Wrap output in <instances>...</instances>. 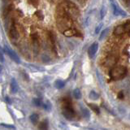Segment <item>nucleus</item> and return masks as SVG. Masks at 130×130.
I'll return each instance as SVG.
<instances>
[{
    "label": "nucleus",
    "mask_w": 130,
    "mask_h": 130,
    "mask_svg": "<svg viewBox=\"0 0 130 130\" xmlns=\"http://www.w3.org/2000/svg\"><path fill=\"white\" fill-rule=\"evenodd\" d=\"M55 17L57 26H58V28L62 32L72 28V20L66 9V5H65V7L63 5H59L57 7L55 12Z\"/></svg>",
    "instance_id": "f257e3e1"
},
{
    "label": "nucleus",
    "mask_w": 130,
    "mask_h": 130,
    "mask_svg": "<svg viewBox=\"0 0 130 130\" xmlns=\"http://www.w3.org/2000/svg\"><path fill=\"white\" fill-rule=\"evenodd\" d=\"M128 73V70L126 67L122 66V65H118V66L114 67L110 71V77L112 80H120L124 79Z\"/></svg>",
    "instance_id": "f03ea898"
},
{
    "label": "nucleus",
    "mask_w": 130,
    "mask_h": 130,
    "mask_svg": "<svg viewBox=\"0 0 130 130\" xmlns=\"http://www.w3.org/2000/svg\"><path fill=\"white\" fill-rule=\"evenodd\" d=\"M63 115L67 120H71L76 116V112L72 107V103L69 99H64L63 107Z\"/></svg>",
    "instance_id": "7ed1b4c3"
},
{
    "label": "nucleus",
    "mask_w": 130,
    "mask_h": 130,
    "mask_svg": "<svg viewBox=\"0 0 130 130\" xmlns=\"http://www.w3.org/2000/svg\"><path fill=\"white\" fill-rule=\"evenodd\" d=\"M9 35L11 38H14L16 39L18 38V31L17 28L15 27V22H12L11 28H10V31H9Z\"/></svg>",
    "instance_id": "20e7f679"
},
{
    "label": "nucleus",
    "mask_w": 130,
    "mask_h": 130,
    "mask_svg": "<svg viewBox=\"0 0 130 130\" xmlns=\"http://www.w3.org/2000/svg\"><path fill=\"white\" fill-rule=\"evenodd\" d=\"M98 49H99V45H98L97 42H94L93 44L91 45V46L89 48V55L90 58H93V57L95 56L96 53L98 51Z\"/></svg>",
    "instance_id": "39448f33"
},
{
    "label": "nucleus",
    "mask_w": 130,
    "mask_h": 130,
    "mask_svg": "<svg viewBox=\"0 0 130 130\" xmlns=\"http://www.w3.org/2000/svg\"><path fill=\"white\" fill-rule=\"evenodd\" d=\"M63 34L64 36H66V37H74V36H76V37H78L79 35L81 36L80 34H79V32L77 31L76 29H75V28H69V29L66 30V31H64L63 32Z\"/></svg>",
    "instance_id": "423d86ee"
},
{
    "label": "nucleus",
    "mask_w": 130,
    "mask_h": 130,
    "mask_svg": "<svg viewBox=\"0 0 130 130\" xmlns=\"http://www.w3.org/2000/svg\"><path fill=\"white\" fill-rule=\"evenodd\" d=\"M125 32H126V31H125V28L124 26V24L116 26L115 28V29H114V34L116 36H121V35L124 34Z\"/></svg>",
    "instance_id": "0eeeda50"
},
{
    "label": "nucleus",
    "mask_w": 130,
    "mask_h": 130,
    "mask_svg": "<svg viewBox=\"0 0 130 130\" xmlns=\"http://www.w3.org/2000/svg\"><path fill=\"white\" fill-rule=\"evenodd\" d=\"M5 50H6V53L11 57V59H13V60L15 61V62H16L17 63H19L20 62V59H19V58L17 57V55H16L14 52H12L11 50H10V49H9V48H7V47L5 48Z\"/></svg>",
    "instance_id": "6e6552de"
},
{
    "label": "nucleus",
    "mask_w": 130,
    "mask_h": 130,
    "mask_svg": "<svg viewBox=\"0 0 130 130\" xmlns=\"http://www.w3.org/2000/svg\"><path fill=\"white\" fill-rule=\"evenodd\" d=\"M11 91L12 93H17L18 92V85H17V82H16V80L15 79H12L11 80Z\"/></svg>",
    "instance_id": "1a4fd4ad"
},
{
    "label": "nucleus",
    "mask_w": 130,
    "mask_h": 130,
    "mask_svg": "<svg viewBox=\"0 0 130 130\" xmlns=\"http://www.w3.org/2000/svg\"><path fill=\"white\" fill-rule=\"evenodd\" d=\"M38 129L39 130H48V121L46 120H42L38 124Z\"/></svg>",
    "instance_id": "9d476101"
},
{
    "label": "nucleus",
    "mask_w": 130,
    "mask_h": 130,
    "mask_svg": "<svg viewBox=\"0 0 130 130\" xmlns=\"http://www.w3.org/2000/svg\"><path fill=\"white\" fill-rule=\"evenodd\" d=\"M29 119H30V121L32 124H37L38 122V120H39V116L37 113H32V115L29 116Z\"/></svg>",
    "instance_id": "9b49d317"
},
{
    "label": "nucleus",
    "mask_w": 130,
    "mask_h": 130,
    "mask_svg": "<svg viewBox=\"0 0 130 130\" xmlns=\"http://www.w3.org/2000/svg\"><path fill=\"white\" fill-rule=\"evenodd\" d=\"M89 107L91 108V110L93 111H94L96 114H100V109L98 107V105L96 104H93V103H89Z\"/></svg>",
    "instance_id": "f8f14e48"
},
{
    "label": "nucleus",
    "mask_w": 130,
    "mask_h": 130,
    "mask_svg": "<svg viewBox=\"0 0 130 130\" xmlns=\"http://www.w3.org/2000/svg\"><path fill=\"white\" fill-rule=\"evenodd\" d=\"M64 85H65V82L63 80H56L55 83V86L57 89H62V88L64 87Z\"/></svg>",
    "instance_id": "ddd939ff"
},
{
    "label": "nucleus",
    "mask_w": 130,
    "mask_h": 130,
    "mask_svg": "<svg viewBox=\"0 0 130 130\" xmlns=\"http://www.w3.org/2000/svg\"><path fill=\"white\" fill-rule=\"evenodd\" d=\"M73 96L76 99H81V93L79 89H76L73 91Z\"/></svg>",
    "instance_id": "4468645a"
},
{
    "label": "nucleus",
    "mask_w": 130,
    "mask_h": 130,
    "mask_svg": "<svg viewBox=\"0 0 130 130\" xmlns=\"http://www.w3.org/2000/svg\"><path fill=\"white\" fill-rule=\"evenodd\" d=\"M89 98H90V99H93V100H97L99 99V95L98 94V93L94 91H91L90 93H89Z\"/></svg>",
    "instance_id": "2eb2a0df"
},
{
    "label": "nucleus",
    "mask_w": 130,
    "mask_h": 130,
    "mask_svg": "<svg viewBox=\"0 0 130 130\" xmlns=\"http://www.w3.org/2000/svg\"><path fill=\"white\" fill-rule=\"evenodd\" d=\"M124 26L126 32H128V34H129V32H130V20L124 24Z\"/></svg>",
    "instance_id": "dca6fc26"
},
{
    "label": "nucleus",
    "mask_w": 130,
    "mask_h": 130,
    "mask_svg": "<svg viewBox=\"0 0 130 130\" xmlns=\"http://www.w3.org/2000/svg\"><path fill=\"white\" fill-rule=\"evenodd\" d=\"M34 103L35 106H37V107H41V106L42 105V100L39 99H34Z\"/></svg>",
    "instance_id": "f3484780"
},
{
    "label": "nucleus",
    "mask_w": 130,
    "mask_h": 130,
    "mask_svg": "<svg viewBox=\"0 0 130 130\" xmlns=\"http://www.w3.org/2000/svg\"><path fill=\"white\" fill-rule=\"evenodd\" d=\"M82 113H83V116L85 117V118H89V111L86 108H82Z\"/></svg>",
    "instance_id": "a211bd4d"
},
{
    "label": "nucleus",
    "mask_w": 130,
    "mask_h": 130,
    "mask_svg": "<svg viewBox=\"0 0 130 130\" xmlns=\"http://www.w3.org/2000/svg\"><path fill=\"white\" fill-rule=\"evenodd\" d=\"M1 125L3 126V127H5V128H11V129H14L15 128V126L10 125V124H4V123H2Z\"/></svg>",
    "instance_id": "6ab92c4d"
},
{
    "label": "nucleus",
    "mask_w": 130,
    "mask_h": 130,
    "mask_svg": "<svg viewBox=\"0 0 130 130\" xmlns=\"http://www.w3.org/2000/svg\"><path fill=\"white\" fill-rule=\"evenodd\" d=\"M43 107H44L45 109L47 110V111H50V110H51V105H50V103H49L47 104H44Z\"/></svg>",
    "instance_id": "aec40b11"
},
{
    "label": "nucleus",
    "mask_w": 130,
    "mask_h": 130,
    "mask_svg": "<svg viewBox=\"0 0 130 130\" xmlns=\"http://www.w3.org/2000/svg\"><path fill=\"white\" fill-rule=\"evenodd\" d=\"M118 98H119L120 99H124V93L120 91L119 93H118Z\"/></svg>",
    "instance_id": "412c9836"
},
{
    "label": "nucleus",
    "mask_w": 130,
    "mask_h": 130,
    "mask_svg": "<svg viewBox=\"0 0 130 130\" xmlns=\"http://www.w3.org/2000/svg\"><path fill=\"white\" fill-rule=\"evenodd\" d=\"M6 101H7V103H9V104H11V102L10 99H9V98H8V97H6Z\"/></svg>",
    "instance_id": "4be33fe9"
},
{
    "label": "nucleus",
    "mask_w": 130,
    "mask_h": 130,
    "mask_svg": "<svg viewBox=\"0 0 130 130\" xmlns=\"http://www.w3.org/2000/svg\"><path fill=\"white\" fill-rule=\"evenodd\" d=\"M124 2H125L126 4H127V5H129V4H130V0H124Z\"/></svg>",
    "instance_id": "5701e85b"
},
{
    "label": "nucleus",
    "mask_w": 130,
    "mask_h": 130,
    "mask_svg": "<svg viewBox=\"0 0 130 130\" xmlns=\"http://www.w3.org/2000/svg\"><path fill=\"white\" fill-rule=\"evenodd\" d=\"M84 130H95V129H93V128H85Z\"/></svg>",
    "instance_id": "b1692460"
},
{
    "label": "nucleus",
    "mask_w": 130,
    "mask_h": 130,
    "mask_svg": "<svg viewBox=\"0 0 130 130\" xmlns=\"http://www.w3.org/2000/svg\"><path fill=\"white\" fill-rule=\"evenodd\" d=\"M129 119H130V115H129Z\"/></svg>",
    "instance_id": "393cba45"
},
{
    "label": "nucleus",
    "mask_w": 130,
    "mask_h": 130,
    "mask_svg": "<svg viewBox=\"0 0 130 130\" xmlns=\"http://www.w3.org/2000/svg\"><path fill=\"white\" fill-rule=\"evenodd\" d=\"M129 35H130V32H129Z\"/></svg>",
    "instance_id": "a878e982"
}]
</instances>
